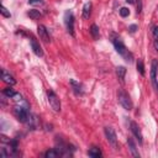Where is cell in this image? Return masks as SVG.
<instances>
[{
	"label": "cell",
	"instance_id": "1",
	"mask_svg": "<svg viewBox=\"0 0 158 158\" xmlns=\"http://www.w3.org/2000/svg\"><path fill=\"white\" fill-rule=\"evenodd\" d=\"M112 42H114V46H115V49H116V52H118L119 54H121L125 60H126L127 62H132V60H134V56H132L131 52H129L127 49H126V46L123 45L122 42V40L120 37H115L112 40Z\"/></svg>",
	"mask_w": 158,
	"mask_h": 158
},
{
	"label": "cell",
	"instance_id": "2",
	"mask_svg": "<svg viewBox=\"0 0 158 158\" xmlns=\"http://www.w3.org/2000/svg\"><path fill=\"white\" fill-rule=\"evenodd\" d=\"M118 100H119L120 105L123 107L125 110H129V111L132 110V106H134V105H132V101H131L129 94L125 90H122V89L118 90Z\"/></svg>",
	"mask_w": 158,
	"mask_h": 158
},
{
	"label": "cell",
	"instance_id": "3",
	"mask_svg": "<svg viewBox=\"0 0 158 158\" xmlns=\"http://www.w3.org/2000/svg\"><path fill=\"white\" fill-rule=\"evenodd\" d=\"M47 98H48V103L49 105H51V107L56 111H61V101H60V99H58V96L56 95V93L53 90H47Z\"/></svg>",
	"mask_w": 158,
	"mask_h": 158
},
{
	"label": "cell",
	"instance_id": "4",
	"mask_svg": "<svg viewBox=\"0 0 158 158\" xmlns=\"http://www.w3.org/2000/svg\"><path fill=\"white\" fill-rule=\"evenodd\" d=\"M104 132H105V136H106V140L115 149H118V137H116V132L112 127H105L104 129Z\"/></svg>",
	"mask_w": 158,
	"mask_h": 158
},
{
	"label": "cell",
	"instance_id": "5",
	"mask_svg": "<svg viewBox=\"0 0 158 158\" xmlns=\"http://www.w3.org/2000/svg\"><path fill=\"white\" fill-rule=\"evenodd\" d=\"M14 114L16 116V119H18L20 122H27L29 119H30V115H29L27 110L24 109L22 106H15Z\"/></svg>",
	"mask_w": 158,
	"mask_h": 158
},
{
	"label": "cell",
	"instance_id": "6",
	"mask_svg": "<svg viewBox=\"0 0 158 158\" xmlns=\"http://www.w3.org/2000/svg\"><path fill=\"white\" fill-rule=\"evenodd\" d=\"M64 19H65V25H67L68 32L72 36H74V16H73V12L72 11H67V12H65Z\"/></svg>",
	"mask_w": 158,
	"mask_h": 158
},
{
	"label": "cell",
	"instance_id": "7",
	"mask_svg": "<svg viewBox=\"0 0 158 158\" xmlns=\"http://www.w3.org/2000/svg\"><path fill=\"white\" fill-rule=\"evenodd\" d=\"M130 127H131L132 134H134V135H135V137L138 140V143H142V142H143V137H142V132H141L140 126H138V125H137L135 121H131Z\"/></svg>",
	"mask_w": 158,
	"mask_h": 158
},
{
	"label": "cell",
	"instance_id": "8",
	"mask_svg": "<svg viewBox=\"0 0 158 158\" xmlns=\"http://www.w3.org/2000/svg\"><path fill=\"white\" fill-rule=\"evenodd\" d=\"M157 72H158V61L153 60L152 61V65H151V80L153 83V85L157 88L158 83H157Z\"/></svg>",
	"mask_w": 158,
	"mask_h": 158
},
{
	"label": "cell",
	"instance_id": "9",
	"mask_svg": "<svg viewBox=\"0 0 158 158\" xmlns=\"http://www.w3.org/2000/svg\"><path fill=\"white\" fill-rule=\"evenodd\" d=\"M30 42H31V48H32V51H34V53L37 56V57H42L43 56V51H42V48H41L40 43L37 42V41L32 37L30 40Z\"/></svg>",
	"mask_w": 158,
	"mask_h": 158
},
{
	"label": "cell",
	"instance_id": "10",
	"mask_svg": "<svg viewBox=\"0 0 158 158\" xmlns=\"http://www.w3.org/2000/svg\"><path fill=\"white\" fill-rule=\"evenodd\" d=\"M37 34L40 36V38L43 41V42H49V35H48V32L46 30V27L43 26V25H38V27H37Z\"/></svg>",
	"mask_w": 158,
	"mask_h": 158
},
{
	"label": "cell",
	"instance_id": "11",
	"mask_svg": "<svg viewBox=\"0 0 158 158\" xmlns=\"http://www.w3.org/2000/svg\"><path fill=\"white\" fill-rule=\"evenodd\" d=\"M1 79L6 83V84H10V85H14V84H16V80H15V78L11 76L10 73H7L5 69H1Z\"/></svg>",
	"mask_w": 158,
	"mask_h": 158
},
{
	"label": "cell",
	"instance_id": "12",
	"mask_svg": "<svg viewBox=\"0 0 158 158\" xmlns=\"http://www.w3.org/2000/svg\"><path fill=\"white\" fill-rule=\"evenodd\" d=\"M127 145H129V148H130V151H131V154L134 156V157H138V158H140V153H138V151H137L136 143L134 142V140H132L131 137L127 138Z\"/></svg>",
	"mask_w": 158,
	"mask_h": 158
},
{
	"label": "cell",
	"instance_id": "13",
	"mask_svg": "<svg viewBox=\"0 0 158 158\" xmlns=\"http://www.w3.org/2000/svg\"><path fill=\"white\" fill-rule=\"evenodd\" d=\"M69 83H71V85H72V89L74 90V93H76V94H79V95L83 94V87H82V84H80L79 82L74 80V79H71Z\"/></svg>",
	"mask_w": 158,
	"mask_h": 158
},
{
	"label": "cell",
	"instance_id": "14",
	"mask_svg": "<svg viewBox=\"0 0 158 158\" xmlns=\"http://www.w3.org/2000/svg\"><path fill=\"white\" fill-rule=\"evenodd\" d=\"M116 76H118V79L121 82V84L125 83V76H126V68L122 67V65H119L116 68Z\"/></svg>",
	"mask_w": 158,
	"mask_h": 158
},
{
	"label": "cell",
	"instance_id": "15",
	"mask_svg": "<svg viewBox=\"0 0 158 158\" xmlns=\"http://www.w3.org/2000/svg\"><path fill=\"white\" fill-rule=\"evenodd\" d=\"M91 12V3H85L84 6H83V19H89Z\"/></svg>",
	"mask_w": 158,
	"mask_h": 158
},
{
	"label": "cell",
	"instance_id": "16",
	"mask_svg": "<svg viewBox=\"0 0 158 158\" xmlns=\"http://www.w3.org/2000/svg\"><path fill=\"white\" fill-rule=\"evenodd\" d=\"M88 154L93 158H99V157H101V151H100V148H98V147H91L89 149Z\"/></svg>",
	"mask_w": 158,
	"mask_h": 158
},
{
	"label": "cell",
	"instance_id": "17",
	"mask_svg": "<svg viewBox=\"0 0 158 158\" xmlns=\"http://www.w3.org/2000/svg\"><path fill=\"white\" fill-rule=\"evenodd\" d=\"M27 15L30 16V18H31L32 20H37V19L41 18V12H40L38 10H36V9H31V10H29V11H27Z\"/></svg>",
	"mask_w": 158,
	"mask_h": 158
},
{
	"label": "cell",
	"instance_id": "18",
	"mask_svg": "<svg viewBox=\"0 0 158 158\" xmlns=\"http://www.w3.org/2000/svg\"><path fill=\"white\" fill-rule=\"evenodd\" d=\"M90 35L93 36L94 40H98V38H99V27L96 26L95 24H93V25L90 26Z\"/></svg>",
	"mask_w": 158,
	"mask_h": 158
},
{
	"label": "cell",
	"instance_id": "19",
	"mask_svg": "<svg viewBox=\"0 0 158 158\" xmlns=\"http://www.w3.org/2000/svg\"><path fill=\"white\" fill-rule=\"evenodd\" d=\"M137 71H138V73L141 74V76H145L146 74V72H145V65H143V62H142V60H138L137 61Z\"/></svg>",
	"mask_w": 158,
	"mask_h": 158
},
{
	"label": "cell",
	"instance_id": "20",
	"mask_svg": "<svg viewBox=\"0 0 158 158\" xmlns=\"http://www.w3.org/2000/svg\"><path fill=\"white\" fill-rule=\"evenodd\" d=\"M3 94H4L5 96H7V98H14L16 93L14 91V89H12V88H10V87H9V88H5V89L3 90Z\"/></svg>",
	"mask_w": 158,
	"mask_h": 158
},
{
	"label": "cell",
	"instance_id": "21",
	"mask_svg": "<svg viewBox=\"0 0 158 158\" xmlns=\"http://www.w3.org/2000/svg\"><path fill=\"white\" fill-rule=\"evenodd\" d=\"M61 153L60 152H57L56 149H51V151H47L46 153H45V157H47V158H56V157H58Z\"/></svg>",
	"mask_w": 158,
	"mask_h": 158
},
{
	"label": "cell",
	"instance_id": "22",
	"mask_svg": "<svg viewBox=\"0 0 158 158\" xmlns=\"http://www.w3.org/2000/svg\"><path fill=\"white\" fill-rule=\"evenodd\" d=\"M120 15L122 16V18H126V16L130 15V10L127 9V7H121V9H120Z\"/></svg>",
	"mask_w": 158,
	"mask_h": 158
},
{
	"label": "cell",
	"instance_id": "23",
	"mask_svg": "<svg viewBox=\"0 0 158 158\" xmlns=\"http://www.w3.org/2000/svg\"><path fill=\"white\" fill-rule=\"evenodd\" d=\"M1 15L4 16V18H11V14L9 12V11H7V9H6V7L3 5L1 6Z\"/></svg>",
	"mask_w": 158,
	"mask_h": 158
},
{
	"label": "cell",
	"instance_id": "24",
	"mask_svg": "<svg viewBox=\"0 0 158 158\" xmlns=\"http://www.w3.org/2000/svg\"><path fill=\"white\" fill-rule=\"evenodd\" d=\"M29 4L31 5H41V4H43L42 0H29Z\"/></svg>",
	"mask_w": 158,
	"mask_h": 158
},
{
	"label": "cell",
	"instance_id": "25",
	"mask_svg": "<svg viewBox=\"0 0 158 158\" xmlns=\"http://www.w3.org/2000/svg\"><path fill=\"white\" fill-rule=\"evenodd\" d=\"M136 30H137V25H131V26H130V32H131V34H135Z\"/></svg>",
	"mask_w": 158,
	"mask_h": 158
},
{
	"label": "cell",
	"instance_id": "26",
	"mask_svg": "<svg viewBox=\"0 0 158 158\" xmlns=\"http://www.w3.org/2000/svg\"><path fill=\"white\" fill-rule=\"evenodd\" d=\"M153 36H154L156 40H158V26L153 27Z\"/></svg>",
	"mask_w": 158,
	"mask_h": 158
},
{
	"label": "cell",
	"instance_id": "27",
	"mask_svg": "<svg viewBox=\"0 0 158 158\" xmlns=\"http://www.w3.org/2000/svg\"><path fill=\"white\" fill-rule=\"evenodd\" d=\"M153 46H154V49H156V51L158 52V40H156V41H154V43H153Z\"/></svg>",
	"mask_w": 158,
	"mask_h": 158
},
{
	"label": "cell",
	"instance_id": "28",
	"mask_svg": "<svg viewBox=\"0 0 158 158\" xmlns=\"http://www.w3.org/2000/svg\"><path fill=\"white\" fill-rule=\"evenodd\" d=\"M126 1H127L129 4H135V3L137 1V0H126Z\"/></svg>",
	"mask_w": 158,
	"mask_h": 158
},
{
	"label": "cell",
	"instance_id": "29",
	"mask_svg": "<svg viewBox=\"0 0 158 158\" xmlns=\"http://www.w3.org/2000/svg\"><path fill=\"white\" fill-rule=\"evenodd\" d=\"M157 89H158V85H157Z\"/></svg>",
	"mask_w": 158,
	"mask_h": 158
}]
</instances>
